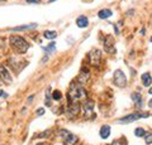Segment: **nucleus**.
Here are the masks:
<instances>
[{"mask_svg": "<svg viewBox=\"0 0 152 145\" xmlns=\"http://www.w3.org/2000/svg\"><path fill=\"white\" fill-rule=\"evenodd\" d=\"M150 115L148 114H131V115H127V116H124V117H122V119L118 120V123H120V124H125V123H133V121H137V120H139L141 117H148Z\"/></svg>", "mask_w": 152, "mask_h": 145, "instance_id": "nucleus-7", "label": "nucleus"}, {"mask_svg": "<svg viewBox=\"0 0 152 145\" xmlns=\"http://www.w3.org/2000/svg\"><path fill=\"white\" fill-rule=\"evenodd\" d=\"M150 42H152V37H151V38H150Z\"/></svg>", "mask_w": 152, "mask_h": 145, "instance_id": "nucleus-34", "label": "nucleus"}, {"mask_svg": "<svg viewBox=\"0 0 152 145\" xmlns=\"http://www.w3.org/2000/svg\"><path fill=\"white\" fill-rule=\"evenodd\" d=\"M43 37L46 38V39L52 40V39H55V38L57 37V33L55 32V30H46V32L43 33Z\"/></svg>", "mask_w": 152, "mask_h": 145, "instance_id": "nucleus-18", "label": "nucleus"}, {"mask_svg": "<svg viewBox=\"0 0 152 145\" xmlns=\"http://www.w3.org/2000/svg\"><path fill=\"white\" fill-rule=\"evenodd\" d=\"M94 107H95L94 101H91V100H84L82 110H84V116H85V119H94V117H95Z\"/></svg>", "mask_w": 152, "mask_h": 145, "instance_id": "nucleus-3", "label": "nucleus"}, {"mask_svg": "<svg viewBox=\"0 0 152 145\" xmlns=\"http://www.w3.org/2000/svg\"><path fill=\"white\" fill-rule=\"evenodd\" d=\"M37 24H28V25H20V26H15V28H11L10 30L11 32H20V30H27V29H32V28H36Z\"/></svg>", "mask_w": 152, "mask_h": 145, "instance_id": "nucleus-16", "label": "nucleus"}, {"mask_svg": "<svg viewBox=\"0 0 152 145\" xmlns=\"http://www.w3.org/2000/svg\"><path fill=\"white\" fill-rule=\"evenodd\" d=\"M89 78H90V72L89 70H85V68H82L81 71H80V73L77 76V82L80 83V85H85V83L89 81Z\"/></svg>", "mask_w": 152, "mask_h": 145, "instance_id": "nucleus-10", "label": "nucleus"}, {"mask_svg": "<svg viewBox=\"0 0 152 145\" xmlns=\"http://www.w3.org/2000/svg\"><path fill=\"white\" fill-rule=\"evenodd\" d=\"M114 83H115L118 87H124L127 85V77H125V75L123 73V71L117 70L114 72Z\"/></svg>", "mask_w": 152, "mask_h": 145, "instance_id": "nucleus-8", "label": "nucleus"}, {"mask_svg": "<svg viewBox=\"0 0 152 145\" xmlns=\"http://www.w3.org/2000/svg\"><path fill=\"white\" fill-rule=\"evenodd\" d=\"M104 49L108 53H115V47H114V39H113V37H110V36L106 37V39L104 42Z\"/></svg>", "mask_w": 152, "mask_h": 145, "instance_id": "nucleus-11", "label": "nucleus"}, {"mask_svg": "<svg viewBox=\"0 0 152 145\" xmlns=\"http://www.w3.org/2000/svg\"><path fill=\"white\" fill-rule=\"evenodd\" d=\"M134 135L137 136V138H142V136L146 135V131H144L142 128H137L134 130Z\"/></svg>", "mask_w": 152, "mask_h": 145, "instance_id": "nucleus-21", "label": "nucleus"}, {"mask_svg": "<svg viewBox=\"0 0 152 145\" xmlns=\"http://www.w3.org/2000/svg\"><path fill=\"white\" fill-rule=\"evenodd\" d=\"M49 134H51V130H47V131H44V132H42V134H39L38 136H39V138H44V136H48Z\"/></svg>", "mask_w": 152, "mask_h": 145, "instance_id": "nucleus-27", "label": "nucleus"}, {"mask_svg": "<svg viewBox=\"0 0 152 145\" xmlns=\"http://www.w3.org/2000/svg\"><path fill=\"white\" fill-rule=\"evenodd\" d=\"M52 1H56V0H49V3H52Z\"/></svg>", "mask_w": 152, "mask_h": 145, "instance_id": "nucleus-32", "label": "nucleus"}, {"mask_svg": "<svg viewBox=\"0 0 152 145\" xmlns=\"http://www.w3.org/2000/svg\"><path fill=\"white\" fill-rule=\"evenodd\" d=\"M148 93H150V95H152V87H151L150 90H148Z\"/></svg>", "mask_w": 152, "mask_h": 145, "instance_id": "nucleus-31", "label": "nucleus"}, {"mask_svg": "<svg viewBox=\"0 0 152 145\" xmlns=\"http://www.w3.org/2000/svg\"><path fill=\"white\" fill-rule=\"evenodd\" d=\"M0 78H1L3 82L8 83V85H10L13 82V77H11L9 70L5 66H0Z\"/></svg>", "mask_w": 152, "mask_h": 145, "instance_id": "nucleus-9", "label": "nucleus"}, {"mask_svg": "<svg viewBox=\"0 0 152 145\" xmlns=\"http://www.w3.org/2000/svg\"><path fill=\"white\" fill-rule=\"evenodd\" d=\"M10 44L18 53H25L29 49V44L24 38L19 37V36H11L10 37Z\"/></svg>", "mask_w": 152, "mask_h": 145, "instance_id": "nucleus-2", "label": "nucleus"}, {"mask_svg": "<svg viewBox=\"0 0 152 145\" xmlns=\"http://www.w3.org/2000/svg\"><path fill=\"white\" fill-rule=\"evenodd\" d=\"M112 15H113V11L110 9H101L98 13V17L100 19H108V18L112 17Z\"/></svg>", "mask_w": 152, "mask_h": 145, "instance_id": "nucleus-14", "label": "nucleus"}, {"mask_svg": "<svg viewBox=\"0 0 152 145\" xmlns=\"http://www.w3.org/2000/svg\"><path fill=\"white\" fill-rule=\"evenodd\" d=\"M43 49H44L46 53H48V54H52V53L56 51V43H53V42H52V43H49L47 47H44Z\"/></svg>", "mask_w": 152, "mask_h": 145, "instance_id": "nucleus-19", "label": "nucleus"}, {"mask_svg": "<svg viewBox=\"0 0 152 145\" xmlns=\"http://www.w3.org/2000/svg\"><path fill=\"white\" fill-rule=\"evenodd\" d=\"M37 145H44V144H42V143H39V144H37Z\"/></svg>", "mask_w": 152, "mask_h": 145, "instance_id": "nucleus-33", "label": "nucleus"}, {"mask_svg": "<svg viewBox=\"0 0 152 145\" xmlns=\"http://www.w3.org/2000/svg\"><path fill=\"white\" fill-rule=\"evenodd\" d=\"M58 135L61 136V138H62L65 145H74L76 142H77V138H76V135L71 134V132H68L67 130H60V131H58Z\"/></svg>", "mask_w": 152, "mask_h": 145, "instance_id": "nucleus-5", "label": "nucleus"}, {"mask_svg": "<svg viewBox=\"0 0 152 145\" xmlns=\"http://www.w3.org/2000/svg\"><path fill=\"white\" fill-rule=\"evenodd\" d=\"M25 1H27V3H36V4H38V3L41 1V0H25Z\"/></svg>", "mask_w": 152, "mask_h": 145, "instance_id": "nucleus-29", "label": "nucleus"}, {"mask_svg": "<svg viewBox=\"0 0 152 145\" xmlns=\"http://www.w3.org/2000/svg\"><path fill=\"white\" fill-rule=\"evenodd\" d=\"M76 25H77L79 28H86V26L89 25V20H87V18L85 15H80V17L76 19Z\"/></svg>", "mask_w": 152, "mask_h": 145, "instance_id": "nucleus-12", "label": "nucleus"}, {"mask_svg": "<svg viewBox=\"0 0 152 145\" xmlns=\"http://www.w3.org/2000/svg\"><path fill=\"white\" fill-rule=\"evenodd\" d=\"M6 96H8V93L4 92L3 90H0V97H6Z\"/></svg>", "mask_w": 152, "mask_h": 145, "instance_id": "nucleus-28", "label": "nucleus"}, {"mask_svg": "<svg viewBox=\"0 0 152 145\" xmlns=\"http://www.w3.org/2000/svg\"><path fill=\"white\" fill-rule=\"evenodd\" d=\"M99 134H100V138L101 139L109 138V135H110V126H109V125H104V126H101L100 131H99Z\"/></svg>", "mask_w": 152, "mask_h": 145, "instance_id": "nucleus-13", "label": "nucleus"}, {"mask_svg": "<svg viewBox=\"0 0 152 145\" xmlns=\"http://www.w3.org/2000/svg\"><path fill=\"white\" fill-rule=\"evenodd\" d=\"M43 114H44V109H42V107H41V109H38L37 111H36V115H37V116H42Z\"/></svg>", "mask_w": 152, "mask_h": 145, "instance_id": "nucleus-26", "label": "nucleus"}, {"mask_svg": "<svg viewBox=\"0 0 152 145\" xmlns=\"http://www.w3.org/2000/svg\"><path fill=\"white\" fill-rule=\"evenodd\" d=\"M110 145H127L125 144V142H124V139L122 138V139H118V140H114V142L110 144Z\"/></svg>", "mask_w": 152, "mask_h": 145, "instance_id": "nucleus-25", "label": "nucleus"}, {"mask_svg": "<svg viewBox=\"0 0 152 145\" xmlns=\"http://www.w3.org/2000/svg\"><path fill=\"white\" fill-rule=\"evenodd\" d=\"M80 110H81V105L80 102H68L67 109H66V115L68 117H75L79 115Z\"/></svg>", "mask_w": 152, "mask_h": 145, "instance_id": "nucleus-6", "label": "nucleus"}, {"mask_svg": "<svg viewBox=\"0 0 152 145\" xmlns=\"http://www.w3.org/2000/svg\"><path fill=\"white\" fill-rule=\"evenodd\" d=\"M144 142H146L147 145L152 144V134H151V132H148V134L144 135Z\"/></svg>", "mask_w": 152, "mask_h": 145, "instance_id": "nucleus-23", "label": "nucleus"}, {"mask_svg": "<svg viewBox=\"0 0 152 145\" xmlns=\"http://www.w3.org/2000/svg\"><path fill=\"white\" fill-rule=\"evenodd\" d=\"M4 49H5V39H3V38H0V57H1Z\"/></svg>", "mask_w": 152, "mask_h": 145, "instance_id": "nucleus-24", "label": "nucleus"}, {"mask_svg": "<svg viewBox=\"0 0 152 145\" xmlns=\"http://www.w3.org/2000/svg\"><path fill=\"white\" fill-rule=\"evenodd\" d=\"M141 79H142V83H143V86H151V83H152V77H151V75L148 73H143L142 76H141Z\"/></svg>", "mask_w": 152, "mask_h": 145, "instance_id": "nucleus-15", "label": "nucleus"}, {"mask_svg": "<svg viewBox=\"0 0 152 145\" xmlns=\"http://www.w3.org/2000/svg\"><path fill=\"white\" fill-rule=\"evenodd\" d=\"M87 57H89V62L91 66L94 67H98L100 66V62H101V52L100 49H91V51L89 52V54H87Z\"/></svg>", "mask_w": 152, "mask_h": 145, "instance_id": "nucleus-4", "label": "nucleus"}, {"mask_svg": "<svg viewBox=\"0 0 152 145\" xmlns=\"http://www.w3.org/2000/svg\"><path fill=\"white\" fill-rule=\"evenodd\" d=\"M131 97H132L133 102L136 104V106H138V107H141V106H142V98H141V95H139V93L133 92V93L131 95Z\"/></svg>", "mask_w": 152, "mask_h": 145, "instance_id": "nucleus-17", "label": "nucleus"}, {"mask_svg": "<svg viewBox=\"0 0 152 145\" xmlns=\"http://www.w3.org/2000/svg\"><path fill=\"white\" fill-rule=\"evenodd\" d=\"M49 91H51V89H48L46 90V105L47 106H51V95H49Z\"/></svg>", "mask_w": 152, "mask_h": 145, "instance_id": "nucleus-22", "label": "nucleus"}, {"mask_svg": "<svg viewBox=\"0 0 152 145\" xmlns=\"http://www.w3.org/2000/svg\"><path fill=\"white\" fill-rule=\"evenodd\" d=\"M67 100L68 102H80L86 100V91L84 89V86L80 85L79 82L72 83L67 93Z\"/></svg>", "mask_w": 152, "mask_h": 145, "instance_id": "nucleus-1", "label": "nucleus"}, {"mask_svg": "<svg viewBox=\"0 0 152 145\" xmlns=\"http://www.w3.org/2000/svg\"><path fill=\"white\" fill-rule=\"evenodd\" d=\"M148 106H150V107L152 109V100H150V101H148Z\"/></svg>", "mask_w": 152, "mask_h": 145, "instance_id": "nucleus-30", "label": "nucleus"}, {"mask_svg": "<svg viewBox=\"0 0 152 145\" xmlns=\"http://www.w3.org/2000/svg\"><path fill=\"white\" fill-rule=\"evenodd\" d=\"M52 98L55 101H60L61 98H62V93H61V91H58V90H55L52 92Z\"/></svg>", "mask_w": 152, "mask_h": 145, "instance_id": "nucleus-20", "label": "nucleus"}]
</instances>
